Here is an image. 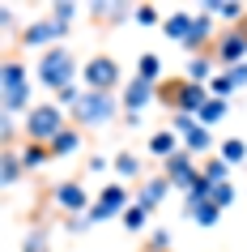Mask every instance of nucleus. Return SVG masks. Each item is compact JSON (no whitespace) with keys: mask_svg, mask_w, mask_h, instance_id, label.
<instances>
[{"mask_svg":"<svg viewBox=\"0 0 247 252\" xmlns=\"http://www.w3.org/2000/svg\"><path fill=\"white\" fill-rule=\"evenodd\" d=\"M0 107H4V116H26L30 107V68H26V60L17 52H9L4 56V77H0Z\"/></svg>","mask_w":247,"mask_h":252,"instance_id":"nucleus-1","label":"nucleus"},{"mask_svg":"<svg viewBox=\"0 0 247 252\" xmlns=\"http://www.w3.org/2000/svg\"><path fill=\"white\" fill-rule=\"evenodd\" d=\"M209 98H213L209 86H196V81H188V77H166L158 86V103L166 107L170 116H200V107H205Z\"/></svg>","mask_w":247,"mask_h":252,"instance_id":"nucleus-2","label":"nucleus"},{"mask_svg":"<svg viewBox=\"0 0 247 252\" xmlns=\"http://www.w3.org/2000/svg\"><path fill=\"white\" fill-rule=\"evenodd\" d=\"M77 73H81V64H77V56L68 52L64 43H60V47H47V52L39 56V64H34V77H39L52 94L77 86Z\"/></svg>","mask_w":247,"mask_h":252,"instance_id":"nucleus-3","label":"nucleus"},{"mask_svg":"<svg viewBox=\"0 0 247 252\" xmlns=\"http://www.w3.org/2000/svg\"><path fill=\"white\" fill-rule=\"evenodd\" d=\"M68 124H73V120L64 116V107H60V103H34L26 116H22V133H26V141L52 146L55 137L68 128Z\"/></svg>","mask_w":247,"mask_h":252,"instance_id":"nucleus-4","label":"nucleus"},{"mask_svg":"<svg viewBox=\"0 0 247 252\" xmlns=\"http://www.w3.org/2000/svg\"><path fill=\"white\" fill-rule=\"evenodd\" d=\"M81 86L94 94H115L124 90V68H119L115 56H107V52H94L85 64H81Z\"/></svg>","mask_w":247,"mask_h":252,"instance_id":"nucleus-5","label":"nucleus"},{"mask_svg":"<svg viewBox=\"0 0 247 252\" xmlns=\"http://www.w3.org/2000/svg\"><path fill=\"white\" fill-rule=\"evenodd\" d=\"M115 116H119L115 94H94V90H85V94H81V103L68 111V120L77 124L81 133H85V128H107Z\"/></svg>","mask_w":247,"mask_h":252,"instance_id":"nucleus-6","label":"nucleus"},{"mask_svg":"<svg viewBox=\"0 0 247 252\" xmlns=\"http://www.w3.org/2000/svg\"><path fill=\"white\" fill-rule=\"evenodd\" d=\"M209 56H213L221 68H239V64H247V22H239V26H230V30H221L218 43L209 47Z\"/></svg>","mask_w":247,"mask_h":252,"instance_id":"nucleus-7","label":"nucleus"},{"mask_svg":"<svg viewBox=\"0 0 247 252\" xmlns=\"http://www.w3.org/2000/svg\"><path fill=\"white\" fill-rule=\"evenodd\" d=\"M52 205L64 214V218H81L94 201H90V192H85L81 180H60V184H52Z\"/></svg>","mask_w":247,"mask_h":252,"instance_id":"nucleus-8","label":"nucleus"},{"mask_svg":"<svg viewBox=\"0 0 247 252\" xmlns=\"http://www.w3.org/2000/svg\"><path fill=\"white\" fill-rule=\"evenodd\" d=\"M68 34V22H60V17H39V22H30L26 30H22V47H60Z\"/></svg>","mask_w":247,"mask_h":252,"instance_id":"nucleus-9","label":"nucleus"},{"mask_svg":"<svg viewBox=\"0 0 247 252\" xmlns=\"http://www.w3.org/2000/svg\"><path fill=\"white\" fill-rule=\"evenodd\" d=\"M162 175L170 180V188H183V192H192L205 175H200V167H196V154H188V150H179V154H170L166 162H162Z\"/></svg>","mask_w":247,"mask_h":252,"instance_id":"nucleus-10","label":"nucleus"},{"mask_svg":"<svg viewBox=\"0 0 247 252\" xmlns=\"http://www.w3.org/2000/svg\"><path fill=\"white\" fill-rule=\"evenodd\" d=\"M154 98H158V86H149V81H141V77H132L128 86H124V94H119V107H124L128 116H141Z\"/></svg>","mask_w":247,"mask_h":252,"instance_id":"nucleus-11","label":"nucleus"},{"mask_svg":"<svg viewBox=\"0 0 247 252\" xmlns=\"http://www.w3.org/2000/svg\"><path fill=\"white\" fill-rule=\"evenodd\" d=\"M137 192V205H141L145 214H154L162 201H166V192H170V180L166 175H149V180H141V184L132 188Z\"/></svg>","mask_w":247,"mask_h":252,"instance_id":"nucleus-12","label":"nucleus"},{"mask_svg":"<svg viewBox=\"0 0 247 252\" xmlns=\"http://www.w3.org/2000/svg\"><path fill=\"white\" fill-rule=\"evenodd\" d=\"M205 43L209 47H213V17L205 13V9H200V17H192V30H188V39H183V47H188V52H196V56H205Z\"/></svg>","mask_w":247,"mask_h":252,"instance_id":"nucleus-13","label":"nucleus"},{"mask_svg":"<svg viewBox=\"0 0 247 252\" xmlns=\"http://www.w3.org/2000/svg\"><path fill=\"white\" fill-rule=\"evenodd\" d=\"M132 201H137V192H132L128 184H119V180H111L107 188H98V205H107V210L115 214V218H119L124 210H128Z\"/></svg>","mask_w":247,"mask_h":252,"instance_id":"nucleus-14","label":"nucleus"},{"mask_svg":"<svg viewBox=\"0 0 247 252\" xmlns=\"http://www.w3.org/2000/svg\"><path fill=\"white\" fill-rule=\"evenodd\" d=\"M73 154H81V128L77 124H68L64 133L52 141V158H73Z\"/></svg>","mask_w":247,"mask_h":252,"instance_id":"nucleus-15","label":"nucleus"},{"mask_svg":"<svg viewBox=\"0 0 247 252\" xmlns=\"http://www.w3.org/2000/svg\"><path fill=\"white\" fill-rule=\"evenodd\" d=\"M179 133H170V128H158V133L154 137H149V154H154V158H162V162H166L170 158V154H179Z\"/></svg>","mask_w":247,"mask_h":252,"instance_id":"nucleus-16","label":"nucleus"},{"mask_svg":"<svg viewBox=\"0 0 247 252\" xmlns=\"http://www.w3.org/2000/svg\"><path fill=\"white\" fill-rule=\"evenodd\" d=\"M26 175V162H22V154L17 150H4L0 154V180H4V188H17V180Z\"/></svg>","mask_w":247,"mask_h":252,"instance_id":"nucleus-17","label":"nucleus"},{"mask_svg":"<svg viewBox=\"0 0 247 252\" xmlns=\"http://www.w3.org/2000/svg\"><path fill=\"white\" fill-rule=\"evenodd\" d=\"M213 64H218V60H213V56H192V60H188V73H183V77L188 81H196V86H209V81L218 77V73H213Z\"/></svg>","mask_w":247,"mask_h":252,"instance_id":"nucleus-18","label":"nucleus"},{"mask_svg":"<svg viewBox=\"0 0 247 252\" xmlns=\"http://www.w3.org/2000/svg\"><path fill=\"white\" fill-rule=\"evenodd\" d=\"M111 167H115V175H119V184H141V158H132V154H124L119 150L115 158H111Z\"/></svg>","mask_w":247,"mask_h":252,"instance_id":"nucleus-19","label":"nucleus"},{"mask_svg":"<svg viewBox=\"0 0 247 252\" xmlns=\"http://www.w3.org/2000/svg\"><path fill=\"white\" fill-rule=\"evenodd\" d=\"M17 154H22V162H26V171H39V167L52 162V146H39V141H26Z\"/></svg>","mask_w":247,"mask_h":252,"instance_id":"nucleus-20","label":"nucleus"},{"mask_svg":"<svg viewBox=\"0 0 247 252\" xmlns=\"http://www.w3.org/2000/svg\"><path fill=\"white\" fill-rule=\"evenodd\" d=\"M200 175H205L209 184H230V162H221L218 154H209V158H200Z\"/></svg>","mask_w":247,"mask_h":252,"instance_id":"nucleus-21","label":"nucleus"},{"mask_svg":"<svg viewBox=\"0 0 247 252\" xmlns=\"http://www.w3.org/2000/svg\"><path fill=\"white\" fill-rule=\"evenodd\" d=\"M183 150H188V154H200V158H209V150H213V137H209L205 124H196L192 133L183 137Z\"/></svg>","mask_w":247,"mask_h":252,"instance_id":"nucleus-22","label":"nucleus"},{"mask_svg":"<svg viewBox=\"0 0 247 252\" xmlns=\"http://www.w3.org/2000/svg\"><path fill=\"white\" fill-rule=\"evenodd\" d=\"M137 77L149 81V86H162V81H166V77H162V60H158L154 52H145L141 60H137Z\"/></svg>","mask_w":247,"mask_h":252,"instance_id":"nucleus-23","label":"nucleus"},{"mask_svg":"<svg viewBox=\"0 0 247 252\" xmlns=\"http://www.w3.org/2000/svg\"><path fill=\"white\" fill-rule=\"evenodd\" d=\"M119 222H124V231H128V235H145V226H149V214H145L141 205H137V201H132L128 210L119 214Z\"/></svg>","mask_w":247,"mask_h":252,"instance_id":"nucleus-24","label":"nucleus"},{"mask_svg":"<svg viewBox=\"0 0 247 252\" xmlns=\"http://www.w3.org/2000/svg\"><path fill=\"white\" fill-rule=\"evenodd\" d=\"M205 13H218V17H226L230 26H239V22H247V4H221V0H209Z\"/></svg>","mask_w":247,"mask_h":252,"instance_id":"nucleus-25","label":"nucleus"},{"mask_svg":"<svg viewBox=\"0 0 247 252\" xmlns=\"http://www.w3.org/2000/svg\"><path fill=\"white\" fill-rule=\"evenodd\" d=\"M162 30H166V39L183 43V39H188V30H192V13H170L166 22H162Z\"/></svg>","mask_w":247,"mask_h":252,"instance_id":"nucleus-26","label":"nucleus"},{"mask_svg":"<svg viewBox=\"0 0 247 252\" xmlns=\"http://www.w3.org/2000/svg\"><path fill=\"white\" fill-rule=\"evenodd\" d=\"M218 158H221V162H230V167L247 162V141H239V137H230V141H221V146H218Z\"/></svg>","mask_w":247,"mask_h":252,"instance_id":"nucleus-27","label":"nucleus"},{"mask_svg":"<svg viewBox=\"0 0 247 252\" xmlns=\"http://www.w3.org/2000/svg\"><path fill=\"white\" fill-rule=\"evenodd\" d=\"M22 252H52V231H47V226L39 222L26 239H22Z\"/></svg>","mask_w":247,"mask_h":252,"instance_id":"nucleus-28","label":"nucleus"},{"mask_svg":"<svg viewBox=\"0 0 247 252\" xmlns=\"http://www.w3.org/2000/svg\"><path fill=\"white\" fill-rule=\"evenodd\" d=\"M188 218H192L196 226H218V218H221V210L213 205V201H200L196 210H188Z\"/></svg>","mask_w":247,"mask_h":252,"instance_id":"nucleus-29","label":"nucleus"},{"mask_svg":"<svg viewBox=\"0 0 247 252\" xmlns=\"http://www.w3.org/2000/svg\"><path fill=\"white\" fill-rule=\"evenodd\" d=\"M226 107H230V98H209V103L200 107V116H196V120H200V124L209 128V124H218V120L226 116Z\"/></svg>","mask_w":247,"mask_h":252,"instance_id":"nucleus-30","label":"nucleus"},{"mask_svg":"<svg viewBox=\"0 0 247 252\" xmlns=\"http://www.w3.org/2000/svg\"><path fill=\"white\" fill-rule=\"evenodd\" d=\"M132 22L137 26H162V13H158V4H137L132 9Z\"/></svg>","mask_w":247,"mask_h":252,"instance_id":"nucleus-31","label":"nucleus"},{"mask_svg":"<svg viewBox=\"0 0 247 252\" xmlns=\"http://www.w3.org/2000/svg\"><path fill=\"white\" fill-rule=\"evenodd\" d=\"M209 94H213V98H230V94H234V77L226 73V68H221L218 77L209 81Z\"/></svg>","mask_w":247,"mask_h":252,"instance_id":"nucleus-32","label":"nucleus"},{"mask_svg":"<svg viewBox=\"0 0 247 252\" xmlns=\"http://www.w3.org/2000/svg\"><path fill=\"white\" fill-rule=\"evenodd\" d=\"M209 201H213L218 210H230L234 205V184H213L209 188Z\"/></svg>","mask_w":247,"mask_h":252,"instance_id":"nucleus-33","label":"nucleus"},{"mask_svg":"<svg viewBox=\"0 0 247 252\" xmlns=\"http://www.w3.org/2000/svg\"><path fill=\"white\" fill-rule=\"evenodd\" d=\"M145 252H170V231H166V226H158L154 235H149V244H145Z\"/></svg>","mask_w":247,"mask_h":252,"instance_id":"nucleus-34","label":"nucleus"},{"mask_svg":"<svg viewBox=\"0 0 247 252\" xmlns=\"http://www.w3.org/2000/svg\"><path fill=\"white\" fill-rule=\"evenodd\" d=\"M196 124H200L196 116H170V124H166V128H170V133H179V137H188V133L196 128Z\"/></svg>","mask_w":247,"mask_h":252,"instance_id":"nucleus-35","label":"nucleus"},{"mask_svg":"<svg viewBox=\"0 0 247 252\" xmlns=\"http://www.w3.org/2000/svg\"><path fill=\"white\" fill-rule=\"evenodd\" d=\"M85 218H90V222H107V218H115V214L107 210V205H98V201H94L90 210H85Z\"/></svg>","mask_w":247,"mask_h":252,"instance_id":"nucleus-36","label":"nucleus"},{"mask_svg":"<svg viewBox=\"0 0 247 252\" xmlns=\"http://www.w3.org/2000/svg\"><path fill=\"white\" fill-rule=\"evenodd\" d=\"M17 116H4V124H0V128H4V150H13V137H17V124H13Z\"/></svg>","mask_w":247,"mask_h":252,"instance_id":"nucleus-37","label":"nucleus"},{"mask_svg":"<svg viewBox=\"0 0 247 252\" xmlns=\"http://www.w3.org/2000/svg\"><path fill=\"white\" fill-rule=\"evenodd\" d=\"M73 13H77V4H52V17L60 22H73Z\"/></svg>","mask_w":247,"mask_h":252,"instance_id":"nucleus-38","label":"nucleus"},{"mask_svg":"<svg viewBox=\"0 0 247 252\" xmlns=\"http://www.w3.org/2000/svg\"><path fill=\"white\" fill-rule=\"evenodd\" d=\"M226 73L234 77V90H243V86H247V64H239V68H226Z\"/></svg>","mask_w":247,"mask_h":252,"instance_id":"nucleus-39","label":"nucleus"},{"mask_svg":"<svg viewBox=\"0 0 247 252\" xmlns=\"http://www.w3.org/2000/svg\"><path fill=\"white\" fill-rule=\"evenodd\" d=\"M68 231H73V235H81V231H90V218H85V214H81V218H68Z\"/></svg>","mask_w":247,"mask_h":252,"instance_id":"nucleus-40","label":"nucleus"},{"mask_svg":"<svg viewBox=\"0 0 247 252\" xmlns=\"http://www.w3.org/2000/svg\"><path fill=\"white\" fill-rule=\"evenodd\" d=\"M85 167H90V171H94V175H98V171H107V167H111V158H103V154H94V158H90V162H85Z\"/></svg>","mask_w":247,"mask_h":252,"instance_id":"nucleus-41","label":"nucleus"},{"mask_svg":"<svg viewBox=\"0 0 247 252\" xmlns=\"http://www.w3.org/2000/svg\"><path fill=\"white\" fill-rule=\"evenodd\" d=\"M0 26H4V34H13V30H17V22H13V13H9V9L0 13Z\"/></svg>","mask_w":247,"mask_h":252,"instance_id":"nucleus-42","label":"nucleus"}]
</instances>
